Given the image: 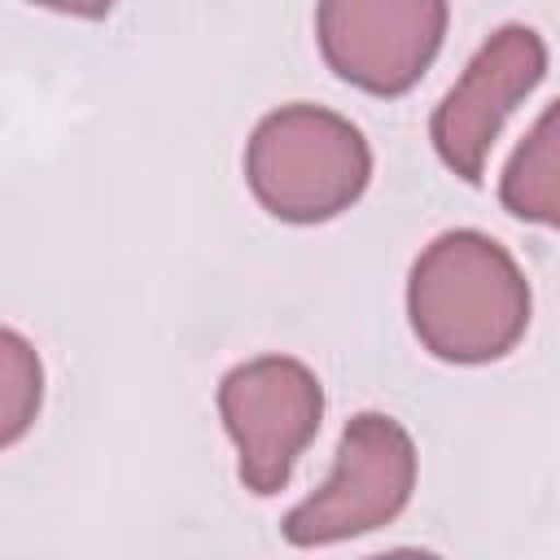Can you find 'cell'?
<instances>
[{"label":"cell","mask_w":560,"mask_h":560,"mask_svg":"<svg viewBox=\"0 0 560 560\" xmlns=\"http://www.w3.org/2000/svg\"><path fill=\"white\" fill-rule=\"evenodd\" d=\"M407 315L433 359L494 363L529 328V280L494 236L455 228L411 262Z\"/></svg>","instance_id":"obj_1"},{"label":"cell","mask_w":560,"mask_h":560,"mask_svg":"<svg viewBox=\"0 0 560 560\" xmlns=\"http://www.w3.org/2000/svg\"><path fill=\"white\" fill-rule=\"evenodd\" d=\"M245 179L276 219L324 223L363 197L372 149L350 118L298 101L258 118L245 144Z\"/></svg>","instance_id":"obj_2"},{"label":"cell","mask_w":560,"mask_h":560,"mask_svg":"<svg viewBox=\"0 0 560 560\" xmlns=\"http://www.w3.org/2000/svg\"><path fill=\"white\" fill-rule=\"evenodd\" d=\"M416 490V442L385 411H359L341 429V446L328 481L284 516L293 547H328L372 534L411 503Z\"/></svg>","instance_id":"obj_3"},{"label":"cell","mask_w":560,"mask_h":560,"mask_svg":"<svg viewBox=\"0 0 560 560\" xmlns=\"http://www.w3.org/2000/svg\"><path fill=\"white\" fill-rule=\"evenodd\" d=\"M219 416L241 455L245 490L267 499L289 486L298 455L315 442L324 420V385L302 359L258 354L223 376Z\"/></svg>","instance_id":"obj_4"},{"label":"cell","mask_w":560,"mask_h":560,"mask_svg":"<svg viewBox=\"0 0 560 560\" xmlns=\"http://www.w3.org/2000/svg\"><path fill=\"white\" fill-rule=\"evenodd\" d=\"M446 0H319L315 39L337 79L372 96L420 83L446 39Z\"/></svg>","instance_id":"obj_5"},{"label":"cell","mask_w":560,"mask_h":560,"mask_svg":"<svg viewBox=\"0 0 560 560\" xmlns=\"http://www.w3.org/2000/svg\"><path fill=\"white\" fill-rule=\"evenodd\" d=\"M547 44L534 26L508 22L499 26L464 66L455 88L442 96L429 122V140L451 175L477 184L486 175V158L512 118V109L542 83Z\"/></svg>","instance_id":"obj_6"},{"label":"cell","mask_w":560,"mask_h":560,"mask_svg":"<svg viewBox=\"0 0 560 560\" xmlns=\"http://www.w3.org/2000/svg\"><path fill=\"white\" fill-rule=\"evenodd\" d=\"M556 171H560L556 166V105H547L503 166L499 197L508 214L556 228L560 223V175Z\"/></svg>","instance_id":"obj_7"},{"label":"cell","mask_w":560,"mask_h":560,"mask_svg":"<svg viewBox=\"0 0 560 560\" xmlns=\"http://www.w3.org/2000/svg\"><path fill=\"white\" fill-rule=\"evenodd\" d=\"M44 402V363L39 350L13 332L0 328V451L26 438Z\"/></svg>","instance_id":"obj_8"},{"label":"cell","mask_w":560,"mask_h":560,"mask_svg":"<svg viewBox=\"0 0 560 560\" xmlns=\"http://www.w3.org/2000/svg\"><path fill=\"white\" fill-rule=\"evenodd\" d=\"M26 4H39V9H52V13H70V18H105L118 0H26Z\"/></svg>","instance_id":"obj_9"}]
</instances>
